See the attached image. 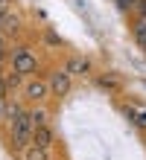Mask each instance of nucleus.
<instances>
[{"instance_id":"3","label":"nucleus","mask_w":146,"mask_h":160,"mask_svg":"<svg viewBox=\"0 0 146 160\" xmlns=\"http://www.w3.org/2000/svg\"><path fill=\"white\" fill-rule=\"evenodd\" d=\"M24 93H26V99H29V102H41L47 93H50V82L32 79V82H26V84H24Z\"/></svg>"},{"instance_id":"5","label":"nucleus","mask_w":146,"mask_h":160,"mask_svg":"<svg viewBox=\"0 0 146 160\" xmlns=\"http://www.w3.org/2000/svg\"><path fill=\"white\" fill-rule=\"evenodd\" d=\"M32 143L35 146H41V148H50L53 146V128L47 125H35V131H32Z\"/></svg>"},{"instance_id":"9","label":"nucleus","mask_w":146,"mask_h":160,"mask_svg":"<svg viewBox=\"0 0 146 160\" xmlns=\"http://www.w3.org/2000/svg\"><path fill=\"white\" fill-rule=\"evenodd\" d=\"M114 3H117V9H120V12H134L138 0H114Z\"/></svg>"},{"instance_id":"12","label":"nucleus","mask_w":146,"mask_h":160,"mask_svg":"<svg viewBox=\"0 0 146 160\" xmlns=\"http://www.w3.org/2000/svg\"><path fill=\"white\" fill-rule=\"evenodd\" d=\"M100 88H114V79H100Z\"/></svg>"},{"instance_id":"2","label":"nucleus","mask_w":146,"mask_h":160,"mask_svg":"<svg viewBox=\"0 0 146 160\" xmlns=\"http://www.w3.org/2000/svg\"><path fill=\"white\" fill-rule=\"evenodd\" d=\"M9 64H12V73H18V76H29V73H35L38 67V58L32 50H26V47H18V50L9 55Z\"/></svg>"},{"instance_id":"7","label":"nucleus","mask_w":146,"mask_h":160,"mask_svg":"<svg viewBox=\"0 0 146 160\" xmlns=\"http://www.w3.org/2000/svg\"><path fill=\"white\" fill-rule=\"evenodd\" d=\"M67 73H79V76H85V73H91V64H88L85 58H70V61H67Z\"/></svg>"},{"instance_id":"4","label":"nucleus","mask_w":146,"mask_h":160,"mask_svg":"<svg viewBox=\"0 0 146 160\" xmlns=\"http://www.w3.org/2000/svg\"><path fill=\"white\" fill-rule=\"evenodd\" d=\"M47 82H50V93H56V96H64L70 90V73L67 70H56Z\"/></svg>"},{"instance_id":"8","label":"nucleus","mask_w":146,"mask_h":160,"mask_svg":"<svg viewBox=\"0 0 146 160\" xmlns=\"http://www.w3.org/2000/svg\"><path fill=\"white\" fill-rule=\"evenodd\" d=\"M134 41H138V47L146 50V18H140V21L134 23Z\"/></svg>"},{"instance_id":"11","label":"nucleus","mask_w":146,"mask_h":160,"mask_svg":"<svg viewBox=\"0 0 146 160\" xmlns=\"http://www.w3.org/2000/svg\"><path fill=\"white\" fill-rule=\"evenodd\" d=\"M32 122H35V125H44V122H47V117H44V111H41V108H35V111H32Z\"/></svg>"},{"instance_id":"6","label":"nucleus","mask_w":146,"mask_h":160,"mask_svg":"<svg viewBox=\"0 0 146 160\" xmlns=\"http://www.w3.org/2000/svg\"><path fill=\"white\" fill-rule=\"evenodd\" d=\"M24 160H50V148H41V146L29 143L24 148Z\"/></svg>"},{"instance_id":"10","label":"nucleus","mask_w":146,"mask_h":160,"mask_svg":"<svg viewBox=\"0 0 146 160\" xmlns=\"http://www.w3.org/2000/svg\"><path fill=\"white\" fill-rule=\"evenodd\" d=\"M129 117L138 122V125H143V128H146V111H134V108H132V111H129Z\"/></svg>"},{"instance_id":"1","label":"nucleus","mask_w":146,"mask_h":160,"mask_svg":"<svg viewBox=\"0 0 146 160\" xmlns=\"http://www.w3.org/2000/svg\"><path fill=\"white\" fill-rule=\"evenodd\" d=\"M9 131H12V143L18 148H26L29 143H32V131H35L32 111L15 105L12 111H9Z\"/></svg>"}]
</instances>
